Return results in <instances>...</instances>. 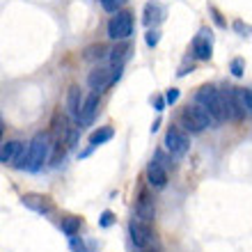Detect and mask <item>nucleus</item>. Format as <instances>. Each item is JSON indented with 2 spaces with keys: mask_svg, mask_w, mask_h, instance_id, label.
I'll return each mask as SVG.
<instances>
[{
  "mask_svg": "<svg viewBox=\"0 0 252 252\" xmlns=\"http://www.w3.org/2000/svg\"><path fill=\"white\" fill-rule=\"evenodd\" d=\"M26 156H28V147L21 140H5L2 147H0V163L2 165H14L19 170H23Z\"/></svg>",
  "mask_w": 252,
  "mask_h": 252,
  "instance_id": "nucleus-6",
  "label": "nucleus"
},
{
  "mask_svg": "<svg viewBox=\"0 0 252 252\" xmlns=\"http://www.w3.org/2000/svg\"><path fill=\"white\" fill-rule=\"evenodd\" d=\"M163 16H165L163 5H160V2H156V0H149V2L145 5V16H142V23H145L147 28L158 26L160 21H163Z\"/></svg>",
  "mask_w": 252,
  "mask_h": 252,
  "instance_id": "nucleus-16",
  "label": "nucleus"
},
{
  "mask_svg": "<svg viewBox=\"0 0 252 252\" xmlns=\"http://www.w3.org/2000/svg\"><path fill=\"white\" fill-rule=\"evenodd\" d=\"M21 202H23V206H28L30 211L41 213V216H46V213L53 211V202H51V197L39 195V192H26V195L21 197Z\"/></svg>",
  "mask_w": 252,
  "mask_h": 252,
  "instance_id": "nucleus-12",
  "label": "nucleus"
},
{
  "mask_svg": "<svg viewBox=\"0 0 252 252\" xmlns=\"http://www.w3.org/2000/svg\"><path fill=\"white\" fill-rule=\"evenodd\" d=\"M99 225H101V227H113V225H115V213H113V211H108V209H106V211L101 213Z\"/></svg>",
  "mask_w": 252,
  "mask_h": 252,
  "instance_id": "nucleus-26",
  "label": "nucleus"
},
{
  "mask_svg": "<svg viewBox=\"0 0 252 252\" xmlns=\"http://www.w3.org/2000/svg\"><path fill=\"white\" fill-rule=\"evenodd\" d=\"M145 41H147V46L149 48H156L158 46V41H160V30L158 28H149L145 34Z\"/></svg>",
  "mask_w": 252,
  "mask_h": 252,
  "instance_id": "nucleus-22",
  "label": "nucleus"
},
{
  "mask_svg": "<svg viewBox=\"0 0 252 252\" xmlns=\"http://www.w3.org/2000/svg\"><path fill=\"white\" fill-rule=\"evenodd\" d=\"M83 103H85V96H83V92H80V87L78 85H71V87H69V92H66V115H69L76 124L80 122Z\"/></svg>",
  "mask_w": 252,
  "mask_h": 252,
  "instance_id": "nucleus-13",
  "label": "nucleus"
},
{
  "mask_svg": "<svg viewBox=\"0 0 252 252\" xmlns=\"http://www.w3.org/2000/svg\"><path fill=\"white\" fill-rule=\"evenodd\" d=\"M213 55V41H211V30L202 28L195 39H192V58L197 60H211Z\"/></svg>",
  "mask_w": 252,
  "mask_h": 252,
  "instance_id": "nucleus-9",
  "label": "nucleus"
},
{
  "mask_svg": "<svg viewBox=\"0 0 252 252\" xmlns=\"http://www.w3.org/2000/svg\"><path fill=\"white\" fill-rule=\"evenodd\" d=\"M51 158H53V138H51V133H44V131L34 133V138L28 142V156H26L23 170L39 172Z\"/></svg>",
  "mask_w": 252,
  "mask_h": 252,
  "instance_id": "nucleus-1",
  "label": "nucleus"
},
{
  "mask_svg": "<svg viewBox=\"0 0 252 252\" xmlns=\"http://www.w3.org/2000/svg\"><path fill=\"white\" fill-rule=\"evenodd\" d=\"M128 55H131V44H128V39L117 41L115 48L110 51V64H124V62L128 60Z\"/></svg>",
  "mask_w": 252,
  "mask_h": 252,
  "instance_id": "nucleus-17",
  "label": "nucleus"
},
{
  "mask_svg": "<svg viewBox=\"0 0 252 252\" xmlns=\"http://www.w3.org/2000/svg\"><path fill=\"white\" fill-rule=\"evenodd\" d=\"M138 252H156V250H138Z\"/></svg>",
  "mask_w": 252,
  "mask_h": 252,
  "instance_id": "nucleus-32",
  "label": "nucleus"
},
{
  "mask_svg": "<svg viewBox=\"0 0 252 252\" xmlns=\"http://www.w3.org/2000/svg\"><path fill=\"white\" fill-rule=\"evenodd\" d=\"M133 34V14L122 9L108 21V37L113 41H126Z\"/></svg>",
  "mask_w": 252,
  "mask_h": 252,
  "instance_id": "nucleus-7",
  "label": "nucleus"
},
{
  "mask_svg": "<svg viewBox=\"0 0 252 252\" xmlns=\"http://www.w3.org/2000/svg\"><path fill=\"white\" fill-rule=\"evenodd\" d=\"M60 229H62V234L64 236H76V234L80 232V218L78 216H64L62 218V222H60Z\"/></svg>",
  "mask_w": 252,
  "mask_h": 252,
  "instance_id": "nucleus-19",
  "label": "nucleus"
},
{
  "mask_svg": "<svg viewBox=\"0 0 252 252\" xmlns=\"http://www.w3.org/2000/svg\"><path fill=\"white\" fill-rule=\"evenodd\" d=\"M234 30H236V32H241V34H246L248 32V30H250V28H248L246 26V23H243V21H234Z\"/></svg>",
  "mask_w": 252,
  "mask_h": 252,
  "instance_id": "nucleus-30",
  "label": "nucleus"
},
{
  "mask_svg": "<svg viewBox=\"0 0 252 252\" xmlns=\"http://www.w3.org/2000/svg\"><path fill=\"white\" fill-rule=\"evenodd\" d=\"M99 103H101V92H90L85 96V103H83V113H80V124H90V122L94 120V115H96V110H99ZM83 128V126H80Z\"/></svg>",
  "mask_w": 252,
  "mask_h": 252,
  "instance_id": "nucleus-15",
  "label": "nucleus"
},
{
  "mask_svg": "<svg viewBox=\"0 0 252 252\" xmlns=\"http://www.w3.org/2000/svg\"><path fill=\"white\" fill-rule=\"evenodd\" d=\"M229 71H232L234 78H241L243 71H246V62L241 60V58H234V60L229 62Z\"/></svg>",
  "mask_w": 252,
  "mask_h": 252,
  "instance_id": "nucleus-23",
  "label": "nucleus"
},
{
  "mask_svg": "<svg viewBox=\"0 0 252 252\" xmlns=\"http://www.w3.org/2000/svg\"><path fill=\"white\" fill-rule=\"evenodd\" d=\"M195 103H199L202 108H206L218 124L227 122L225 103H222V92H220L216 85H202L199 87L197 92H195Z\"/></svg>",
  "mask_w": 252,
  "mask_h": 252,
  "instance_id": "nucleus-3",
  "label": "nucleus"
},
{
  "mask_svg": "<svg viewBox=\"0 0 252 252\" xmlns=\"http://www.w3.org/2000/svg\"><path fill=\"white\" fill-rule=\"evenodd\" d=\"M218 122L211 117V113L202 108L199 103H192V106H186L179 115V126L186 133H202L204 128H211Z\"/></svg>",
  "mask_w": 252,
  "mask_h": 252,
  "instance_id": "nucleus-2",
  "label": "nucleus"
},
{
  "mask_svg": "<svg viewBox=\"0 0 252 252\" xmlns=\"http://www.w3.org/2000/svg\"><path fill=\"white\" fill-rule=\"evenodd\" d=\"M241 96H243L248 115H252V87H241Z\"/></svg>",
  "mask_w": 252,
  "mask_h": 252,
  "instance_id": "nucleus-25",
  "label": "nucleus"
},
{
  "mask_svg": "<svg viewBox=\"0 0 252 252\" xmlns=\"http://www.w3.org/2000/svg\"><path fill=\"white\" fill-rule=\"evenodd\" d=\"M115 131H113V126H101V128H96V131L90 135V145L96 149L99 145H103V142H108V140H113Z\"/></svg>",
  "mask_w": 252,
  "mask_h": 252,
  "instance_id": "nucleus-18",
  "label": "nucleus"
},
{
  "mask_svg": "<svg viewBox=\"0 0 252 252\" xmlns=\"http://www.w3.org/2000/svg\"><path fill=\"white\" fill-rule=\"evenodd\" d=\"M222 92V103H225V115L229 122H241L246 117V103H243V96H241V87H232L227 85L220 90Z\"/></svg>",
  "mask_w": 252,
  "mask_h": 252,
  "instance_id": "nucleus-5",
  "label": "nucleus"
},
{
  "mask_svg": "<svg viewBox=\"0 0 252 252\" xmlns=\"http://www.w3.org/2000/svg\"><path fill=\"white\" fill-rule=\"evenodd\" d=\"M133 218L142 220V222H149L152 225L154 218H156V206H154V199L149 197V192H140L138 202H135V216Z\"/></svg>",
  "mask_w": 252,
  "mask_h": 252,
  "instance_id": "nucleus-14",
  "label": "nucleus"
},
{
  "mask_svg": "<svg viewBox=\"0 0 252 252\" xmlns=\"http://www.w3.org/2000/svg\"><path fill=\"white\" fill-rule=\"evenodd\" d=\"M99 2H101V7H103L106 12L117 14V12H122V7H124L128 0H99Z\"/></svg>",
  "mask_w": 252,
  "mask_h": 252,
  "instance_id": "nucleus-21",
  "label": "nucleus"
},
{
  "mask_svg": "<svg viewBox=\"0 0 252 252\" xmlns=\"http://www.w3.org/2000/svg\"><path fill=\"white\" fill-rule=\"evenodd\" d=\"M87 85L92 87V92H103L113 85V66H94L92 71L87 73Z\"/></svg>",
  "mask_w": 252,
  "mask_h": 252,
  "instance_id": "nucleus-10",
  "label": "nucleus"
},
{
  "mask_svg": "<svg viewBox=\"0 0 252 252\" xmlns=\"http://www.w3.org/2000/svg\"><path fill=\"white\" fill-rule=\"evenodd\" d=\"M154 110H158V113H163L165 110V106H167V101H165V96H154Z\"/></svg>",
  "mask_w": 252,
  "mask_h": 252,
  "instance_id": "nucleus-29",
  "label": "nucleus"
},
{
  "mask_svg": "<svg viewBox=\"0 0 252 252\" xmlns=\"http://www.w3.org/2000/svg\"><path fill=\"white\" fill-rule=\"evenodd\" d=\"M209 12H211V16H213V21H216V26H218V28H225L227 26V23H225V19H222V14H220L218 12V9H216V7H209Z\"/></svg>",
  "mask_w": 252,
  "mask_h": 252,
  "instance_id": "nucleus-28",
  "label": "nucleus"
},
{
  "mask_svg": "<svg viewBox=\"0 0 252 252\" xmlns=\"http://www.w3.org/2000/svg\"><path fill=\"white\" fill-rule=\"evenodd\" d=\"M69 248H71L73 252H90L85 246V241L78 239V236H71V239H69Z\"/></svg>",
  "mask_w": 252,
  "mask_h": 252,
  "instance_id": "nucleus-24",
  "label": "nucleus"
},
{
  "mask_svg": "<svg viewBox=\"0 0 252 252\" xmlns=\"http://www.w3.org/2000/svg\"><path fill=\"white\" fill-rule=\"evenodd\" d=\"M179 90H177V87H170V90H167L165 92V101H167V106H174V103H177V101H179Z\"/></svg>",
  "mask_w": 252,
  "mask_h": 252,
  "instance_id": "nucleus-27",
  "label": "nucleus"
},
{
  "mask_svg": "<svg viewBox=\"0 0 252 252\" xmlns=\"http://www.w3.org/2000/svg\"><path fill=\"white\" fill-rule=\"evenodd\" d=\"M85 60H101V58H106V46L103 44H94V46H87L85 48V55H83Z\"/></svg>",
  "mask_w": 252,
  "mask_h": 252,
  "instance_id": "nucleus-20",
  "label": "nucleus"
},
{
  "mask_svg": "<svg viewBox=\"0 0 252 252\" xmlns=\"http://www.w3.org/2000/svg\"><path fill=\"white\" fill-rule=\"evenodd\" d=\"M128 236H131V243L138 248V250H156V246H158V239H156L154 227L138 218L128 220Z\"/></svg>",
  "mask_w": 252,
  "mask_h": 252,
  "instance_id": "nucleus-4",
  "label": "nucleus"
},
{
  "mask_svg": "<svg viewBox=\"0 0 252 252\" xmlns=\"http://www.w3.org/2000/svg\"><path fill=\"white\" fill-rule=\"evenodd\" d=\"M158 126H160V120H156V122H154V126H152V133L158 131Z\"/></svg>",
  "mask_w": 252,
  "mask_h": 252,
  "instance_id": "nucleus-31",
  "label": "nucleus"
},
{
  "mask_svg": "<svg viewBox=\"0 0 252 252\" xmlns=\"http://www.w3.org/2000/svg\"><path fill=\"white\" fill-rule=\"evenodd\" d=\"M147 181H149V186L156 188V190L167 186V167L163 165L158 158H152L147 163Z\"/></svg>",
  "mask_w": 252,
  "mask_h": 252,
  "instance_id": "nucleus-11",
  "label": "nucleus"
},
{
  "mask_svg": "<svg viewBox=\"0 0 252 252\" xmlns=\"http://www.w3.org/2000/svg\"><path fill=\"white\" fill-rule=\"evenodd\" d=\"M165 149L172 156H177V158H184L188 154V149H190V138H188V133L181 128V126H170L165 131Z\"/></svg>",
  "mask_w": 252,
  "mask_h": 252,
  "instance_id": "nucleus-8",
  "label": "nucleus"
}]
</instances>
